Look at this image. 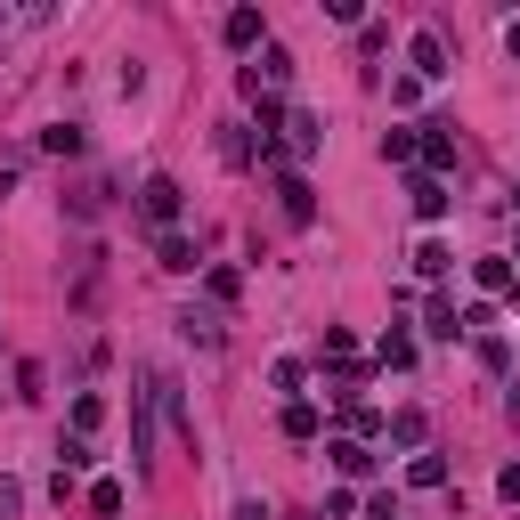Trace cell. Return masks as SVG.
<instances>
[{
	"label": "cell",
	"mask_w": 520,
	"mask_h": 520,
	"mask_svg": "<svg viewBox=\"0 0 520 520\" xmlns=\"http://www.w3.org/2000/svg\"><path fill=\"white\" fill-rule=\"evenodd\" d=\"M139 212H147L155 228H171V220H179V179H147V187H139Z\"/></svg>",
	"instance_id": "6da1fadb"
},
{
	"label": "cell",
	"mask_w": 520,
	"mask_h": 520,
	"mask_svg": "<svg viewBox=\"0 0 520 520\" xmlns=\"http://www.w3.org/2000/svg\"><path fill=\"white\" fill-rule=\"evenodd\" d=\"M277 195H285V220H293V228H309V220H317V195H309V179H301V171H285V179H277Z\"/></svg>",
	"instance_id": "7a4b0ae2"
},
{
	"label": "cell",
	"mask_w": 520,
	"mask_h": 520,
	"mask_svg": "<svg viewBox=\"0 0 520 520\" xmlns=\"http://www.w3.org/2000/svg\"><path fill=\"white\" fill-rule=\"evenodd\" d=\"M277 130H285V155H317V139H325V130H317V114H285Z\"/></svg>",
	"instance_id": "3957f363"
},
{
	"label": "cell",
	"mask_w": 520,
	"mask_h": 520,
	"mask_svg": "<svg viewBox=\"0 0 520 520\" xmlns=\"http://www.w3.org/2000/svg\"><path fill=\"white\" fill-rule=\"evenodd\" d=\"M472 285L488 301H512V260H472Z\"/></svg>",
	"instance_id": "277c9868"
},
{
	"label": "cell",
	"mask_w": 520,
	"mask_h": 520,
	"mask_svg": "<svg viewBox=\"0 0 520 520\" xmlns=\"http://www.w3.org/2000/svg\"><path fill=\"white\" fill-rule=\"evenodd\" d=\"M447 74V41L439 33H415V82H439Z\"/></svg>",
	"instance_id": "5b68a950"
},
{
	"label": "cell",
	"mask_w": 520,
	"mask_h": 520,
	"mask_svg": "<svg viewBox=\"0 0 520 520\" xmlns=\"http://www.w3.org/2000/svg\"><path fill=\"white\" fill-rule=\"evenodd\" d=\"M423 163H431V179H439V171H455V130H447V122H431V130H423Z\"/></svg>",
	"instance_id": "8992f818"
},
{
	"label": "cell",
	"mask_w": 520,
	"mask_h": 520,
	"mask_svg": "<svg viewBox=\"0 0 520 520\" xmlns=\"http://www.w3.org/2000/svg\"><path fill=\"white\" fill-rule=\"evenodd\" d=\"M407 195H415V212H423V220H439V212H447V179H431V171H415V179H407Z\"/></svg>",
	"instance_id": "52a82bcc"
},
{
	"label": "cell",
	"mask_w": 520,
	"mask_h": 520,
	"mask_svg": "<svg viewBox=\"0 0 520 520\" xmlns=\"http://www.w3.org/2000/svg\"><path fill=\"white\" fill-rule=\"evenodd\" d=\"M325 455H334V472H350V480H366V472H374V455H366V439H334Z\"/></svg>",
	"instance_id": "ba28073f"
},
{
	"label": "cell",
	"mask_w": 520,
	"mask_h": 520,
	"mask_svg": "<svg viewBox=\"0 0 520 520\" xmlns=\"http://www.w3.org/2000/svg\"><path fill=\"white\" fill-rule=\"evenodd\" d=\"M179 334H187L195 350H220V317H212V309H187V317H179Z\"/></svg>",
	"instance_id": "9c48e42d"
},
{
	"label": "cell",
	"mask_w": 520,
	"mask_h": 520,
	"mask_svg": "<svg viewBox=\"0 0 520 520\" xmlns=\"http://www.w3.org/2000/svg\"><path fill=\"white\" fill-rule=\"evenodd\" d=\"M220 33H228V49H252V41H260V9H228Z\"/></svg>",
	"instance_id": "30bf717a"
},
{
	"label": "cell",
	"mask_w": 520,
	"mask_h": 520,
	"mask_svg": "<svg viewBox=\"0 0 520 520\" xmlns=\"http://www.w3.org/2000/svg\"><path fill=\"white\" fill-rule=\"evenodd\" d=\"M407 480H415V488H447V455H431V447H423L415 464H407Z\"/></svg>",
	"instance_id": "8fae6325"
},
{
	"label": "cell",
	"mask_w": 520,
	"mask_h": 520,
	"mask_svg": "<svg viewBox=\"0 0 520 520\" xmlns=\"http://www.w3.org/2000/svg\"><path fill=\"white\" fill-rule=\"evenodd\" d=\"M390 439H399V447H415V455H423V407H399V415H390Z\"/></svg>",
	"instance_id": "7c38bea8"
},
{
	"label": "cell",
	"mask_w": 520,
	"mask_h": 520,
	"mask_svg": "<svg viewBox=\"0 0 520 520\" xmlns=\"http://www.w3.org/2000/svg\"><path fill=\"white\" fill-rule=\"evenodd\" d=\"M106 423V399H98V390H82V399H74V439H90Z\"/></svg>",
	"instance_id": "4fadbf2b"
},
{
	"label": "cell",
	"mask_w": 520,
	"mask_h": 520,
	"mask_svg": "<svg viewBox=\"0 0 520 520\" xmlns=\"http://www.w3.org/2000/svg\"><path fill=\"white\" fill-rule=\"evenodd\" d=\"M415 155H423L415 130H382V163H415Z\"/></svg>",
	"instance_id": "5bb4252c"
},
{
	"label": "cell",
	"mask_w": 520,
	"mask_h": 520,
	"mask_svg": "<svg viewBox=\"0 0 520 520\" xmlns=\"http://www.w3.org/2000/svg\"><path fill=\"white\" fill-rule=\"evenodd\" d=\"M155 252H163V269H171V277H187V269H195V244H187V236H163Z\"/></svg>",
	"instance_id": "9a60e30c"
},
{
	"label": "cell",
	"mask_w": 520,
	"mask_h": 520,
	"mask_svg": "<svg viewBox=\"0 0 520 520\" xmlns=\"http://www.w3.org/2000/svg\"><path fill=\"white\" fill-rule=\"evenodd\" d=\"M41 147H49V155H82V130H74V122H49Z\"/></svg>",
	"instance_id": "2e32d148"
},
{
	"label": "cell",
	"mask_w": 520,
	"mask_h": 520,
	"mask_svg": "<svg viewBox=\"0 0 520 520\" xmlns=\"http://www.w3.org/2000/svg\"><path fill=\"white\" fill-rule=\"evenodd\" d=\"M285 439H317V407H309V399L285 407Z\"/></svg>",
	"instance_id": "e0dca14e"
},
{
	"label": "cell",
	"mask_w": 520,
	"mask_h": 520,
	"mask_svg": "<svg viewBox=\"0 0 520 520\" xmlns=\"http://www.w3.org/2000/svg\"><path fill=\"white\" fill-rule=\"evenodd\" d=\"M415 269H423V277H447V269H455V252H447V244H423V252H415Z\"/></svg>",
	"instance_id": "ac0fdd59"
},
{
	"label": "cell",
	"mask_w": 520,
	"mask_h": 520,
	"mask_svg": "<svg viewBox=\"0 0 520 520\" xmlns=\"http://www.w3.org/2000/svg\"><path fill=\"white\" fill-rule=\"evenodd\" d=\"M382 366H415V334H382Z\"/></svg>",
	"instance_id": "d6986e66"
},
{
	"label": "cell",
	"mask_w": 520,
	"mask_h": 520,
	"mask_svg": "<svg viewBox=\"0 0 520 520\" xmlns=\"http://www.w3.org/2000/svg\"><path fill=\"white\" fill-rule=\"evenodd\" d=\"M204 285H212V301H236V293H244V277H236V269H212Z\"/></svg>",
	"instance_id": "ffe728a7"
},
{
	"label": "cell",
	"mask_w": 520,
	"mask_h": 520,
	"mask_svg": "<svg viewBox=\"0 0 520 520\" xmlns=\"http://www.w3.org/2000/svg\"><path fill=\"white\" fill-rule=\"evenodd\" d=\"M90 512H122V480H98L90 488Z\"/></svg>",
	"instance_id": "44dd1931"
},
{
	"label": "cell",
	"mask_w": 520,
	"mask_h": 520,
	"mask_svg": "<svg viewBox=\"0 0 520 520\" xmlns=\"http://www.w3.org/2000/svg\"><path fill=\"white\" fill-rule=\"evenodd\" d=\"M496 496H504V504H520V464H504V472H496Z\"/></svg>",
	"instance_id": "7402d4cb"
},
{
	"label": "cell",
	"mask_w": 520,
	"mask_h": 520,
	"mask_svg": "<svg viewBox=\"0 0 520 520\" xmlns=\"http://www.w3.org/2000/svg\"><path fill=\"white\" fill-rule=\"evenodd\" d=\"M17 504H25V488H17V480H0V520H9Z\"/></svg>",
	"instance_id": "603a6c76"
},
{
	"label": "cell",
	"mask_w": 520,
	"mask_h": 520,
	"mask_svg": "<svg viewBox=\"0 0 520 520\" xmlns=\"http://www.w3.org/2000/svg\"><path fill=\"white\" fill-rule=\"evenodd\" d=\"M236 520H269V504H260V496H244V504H236Z\"/></svg>",
	"instance_id": "cb8c5ba5"
},
{
	"label": "cell",
	"mask_w": 520,
	"mask_h": 520,
	"mask_svg": "<svg viewBox=\"0 0 520 520\" xmlns=\"http://www.w3.org/2000/svg\"><path fill=\"white\" fill-rule=\"evenodd\" d=\"M504 49H512V57H520V25H512V33H504Z\"/></svg>",
	"instance_id": "d4e9b609"
},
{
	"label": "cell",
	"mask_w": 520,
	"mask_h": 520,
	"mask_svg": "<svg viewBox=\"0 0 520 520\" xmlns=\"http://www.w3.org/2000/svg\"><path fill=\"white\" fill-rule=\"evenodd\" d=\"M512 309H520V277H512Z\"/></svg>",
	"instance_id": "484cf974"
}]
</instances>
